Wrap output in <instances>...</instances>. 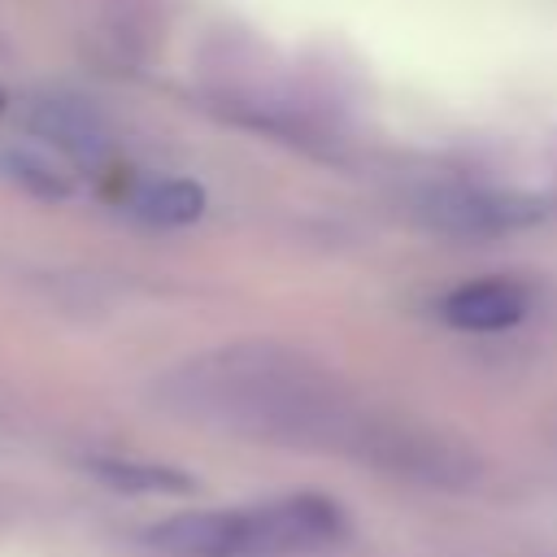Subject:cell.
<instances>
[{
    "label": "cell",
    "instance_id": "cell-1",
    "mask_svg": "<svg viewBox=\"0 0 557 557\" xmlns=\"http://www.w3.org/2000/svg\"><path fill=\"white\" fill-rule=\"evenodd\" d=\"M170 387L187 413L218 418L222 426L248 431L252 440L331 444L348 440L344 431L357 418L326 374L274 348H222L213 357L187 361Z\"/></svg>",
    "mask_w": 557,
    "mask_h": 557
},
{
    "label": "cell",
    "instance_id": "cell-2",
    "mask_svg": "<svg viewBox=\"0 0 557 557\" xmlns=\"http://www.w3.org/2000/svg\"><path fill=\"white\" fill-rule=\"evenodd\" d=\"M352 535L344 505L326 492H283L231 509H187L144 531L161 557H313Z\"/></svg>",
    "mask_w": 557,
    "mask_h": 557
},
{
    "label": "cell",
    "instance_id": "cell-3",
    "mask_svg": "<svg viewBox=\"0 0 557 557\" xmlns=\"http://www.w3.org/2000/svg\"><path fill=\"white\" fill-rule=\"evenodd\" d=\"M26 126L39 144H48L57 157H70L78 165H100L113 152V131L104 113L78 96H39L26 109Z\"/></svg>",
    "mask_w": 557,
    "mask_h": 557
},
{
    "label": "cell",
    "instance_id": "cell-4",
    "mask_svg": "<svg viewBox=\"0 0 557 557\" xmlns=\"http://www.w3.org/2000/svg\"><path fill=\"white\" fill-rule=\"evenodd\" d=\"M440 322L457 326V331H505V326H518L527 313H531V292L513 278H474V283H461L453 292L440 296L435 305Z\"/></svg>",
    "mask_w": 557,
    "mask_h": 557
},
{
    "label": "cell",
    "instance_id": "cell-5",
    "mask_svg": "<svg viewBox=\"0 0 557 557\" xmlns=\"http://www.w3.org/2000/svg\"><path fill=\"white\" fill-rule=\"evenodd\" d=\"M0 174L9 183H17L22 191L39 196V200H65L74 191L65 165L39 139H9V144H0Z\"/></svg>",
    "mask_w": 557,
    "mask_h": 557
},
{
    "label": "cell",
    "instance_id": "cell-6",
    "mask_svg": "<svg viewBox=\"0 0 557 557\" xmlns=\"http://www.w3.org/2000/svg\"><path fill=\"white\" fill-rule=\"evenodd\" d=\"M87 470L113 487V492H126V496H183L196 487L191 474L174 470V466H161V461H139V457H91Z\"/></svg>",
    "mask_w": 557,
    "mask_h": 557
},
{
    "label": "cell",
    "instance_id": "cell-7",
    "mask_svg": "<svg viewBox=\"0 0 557 557\" xmlns=\"http://www.w3.org/2000/svg\"><path fill=\"white\" fill-rule=\"evenodd\" d=\"M131 213L148 226H187L205 213V191L187 178H144L131 191Z\"/></svg>",
    "mask_w": 557,
    "mask_h": 557
}]
</instances>
